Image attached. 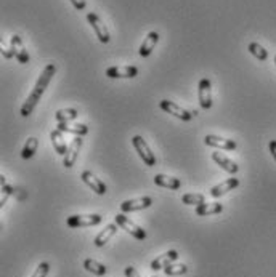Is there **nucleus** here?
Here are the masks:
<instances>
[{
  "label": "nucleus",
  "instance_id": "f257e3e1",
  "mask_svg": "<svg viewBox=\"0 0 276 277\" xmlns=\"http://www.w3.org/2000/svg\"><path fill=\"white\" fill-rule=\"evenodd\" d=\"M55 72H56V66H55L53 63L45 66V69L42 71L40 77L37 79V83H35L34 90H32L31 95L28 96V100L25 101V104L21 106V116H23V117H28V116L32 114V111L35 109V106H37V103L40 101L45 88L49 87V83L52 82Z\"/></svg>",
  "mask_w": 276,
  "mask_h": 277
},
{
  "label": "nucleus",
  "instance_id": "f03ea898",
  "mask_svg": "<svg viewBox=\"0 0 276 277\" xmlns=\"http://www.w3.org/2000/svg\"><path fill=\"white\" fill-rule=\"evenodd\" d=\"M103 221V216L98 213L93 215H73L68 218V226L73 229H79V227H89V226H97Z\"/></svg>",
  "mask_w": 276,
  "mask_h": 277
},
{
  "label": "nucleus",
  "instance_id": "7ed1b4c3",
  "mask_svg": "<svg viewBox=\"0 0 276 277\" xmlns=\"http://www.w3.org/2000/svg\"><path fill=\"white\" fill-rule=\"evenodd\" d=\"M132 144H134V148H135V151L138 152V155H140V159L143 160V164L148 165V167L156 165V155H154L153 151L150 149L148 143L143 140L140 135L132 138Z\"/></svg>",
  "mask_w": 276,
  "mask_h": 277
},
{
  "label": "nucleus",
  "instance_id": "20e7f679",
  "mask_svg": "<svg viewBox=\"0 0 276 277\" xmlns=\"http://www.w3.org/2000/svg\"><path fill=\"white\" fill-rule=\"evenodd\" d=\"M159 106H161L162 111H165L167 114L175 116L177 119L183 120V122H189V120L198 114L196 111H195V112L186 111V109H183L182 106H178V104H175L174 101H169V100H162V101L159 103Z\"/></svg>",
  "mask_w": 276,
  "mask_h": 277
},
{
  "label": "nucleus",
  "instance_id": "39448f33",
  "mask_svg": "<svg viewBox=\"0 0 276 277\" xmlns=\"http://www.w3.org/2000/svg\"><path fill=\"white\" fill-rule=\"evenodd\" d=\"M116 224L117 226H121L122 229H125L130 236H134L135 239L138 240H143V239H146V231L145 229H141V227L132 221L129 216H125L124 213L121 215H116Z\"/></svg>",
  "mask_w": 276,
  "mask_h": 277
},
{
  "label": "nucleus",
  "instance_id": "423d86ee",
  "mask_svg": "<svg viewBox=\"0 0 276 277\" xmlns=\"http://www.w3.org/2000/svg\"><path fill=\"white\" fill-rule=\"evenodd\" d=\"M87 21L89 24L92 26V29L95 31V34H97V37L101 43H108L111 40V35H110V31H108V28L104 26V22L101 21V18L97 15V13H87Z\"/></svg>",
  "mask_w": 276,
  "mask_h": 277
},
{
  "label": "nucleus",
  "instance_id": "0eeeda50",
  "mask_svg": "<svg viewBox=\"0 0 276 277\" xmlns=\"http://www.w3.org/2000/svg\"><path fill=\"white\" fill-rule=\"evenodd\" d=\"M198 96H199V104L202 109H210L212 107V88H210V80L207 77H202L199 80Z\"/></svg>",
  "mask_w": 276,
  "mask_h": 277
},
{
  "label": "nucleus",
  "instance_id": "6e6552de",
  "mask_svg": "<svg viewBox=\"0 0 276 277\" xmlns=\"http://www.w3.org/2000/svg\"><path fill=\"white\" fill-rule=\"evenodd\" d=\"M104 74L110 79H134L138 76V67H135V66H111L106 69Z\"/></svg>",
  "mask_w": 276,
  "mask_h": 277
},
{
  "label": "nucleus",
  "instance_id": "1a4fd4ad",
  "mask_svg": "<svg viewBox=\"0 0 276 277\" xmlns=\"http://www.w3.org/2000/svg\"><path fill=\"white\" fill-rule=\"evenodd\" d=\"M153 205V199L145 196V197H138V199H130V200H124L121 203V210L122 213H132V212H138L143 209H148Z\"/></svg>",
  "mask_w": 276,
  "mask_h": 277
},
{
  "label": "nucleus",
  "instance_id": "9d476101",
  "mask_svg": "<svg viewBox=\"0 0 276 277\" xmlns=\"http://www.w3.org/2000/svg\"><path fill=\"white\" fill-rule=\"evenodd\" d=\"M10 47H11V50H13L15 58L18 59V63H21V64H28L29 63V59H31L29 53H28L26 47H25V43H23V40H21V37H19L18 34L11 35Z\"/></svg>",
  "mask_w": 276,
  "mask_h": 277
},
{
  "label": "nucleus",
  "instance_id": "9b49d317",
  "mask_svg": "<svg viewBox=\"0 0 276 277\" xmlns=\"http://www.w3.org/2000/svg\"><path fill=\"white\" fill-rule=\"evenodd\" d=\"M80 178H82V181L86 183L89 188H92V191H95V192H97L98 196H104V194H106V191H108L106 184L101 181L100 178H97V176H95L92 172H89V170L82 172Z\"/></svg>",
  "mask_w": 276,
  "mask_h": 277
},
{
  "label": "nucleus",
  "instance_id": "f8f14e48",
  "mask_svg": "<svg viewBox=\"0 0 276 277\" xmlns=\"http://www.w3.org/2000/svg\"><path fill=\"white\" fill-rule=\"evenodd\" d=\"M204 143H206L207 146L217 148V149H225V151H235L236 149V141L226 140V138H222L217 135H206Z\"/></svg>",
  "mask_w": 276,
  "mask_h": 277
},
{
  "label": "nucleus",
  "instance_id": "ddd939ff",
  "mask_svg": "<svg viewBox=\"0 0 276 277\" xmlns=\"http://www.w3.org/2000/svg\"><path fill=\"white\" fill-rule=\"evenodd\" d=\"M80 148H82V138H80V136H77V138H74L73 141H71L69 148H68V152H66V155H65V160H63V165H65L66 168H71V167L76 164Z\"/></svg>",
  "mask_w": 276,
  "mask_h": 277
},
{
  "label": "nucleus",
  "instance_id": "4468645a",
  "mask_svg": "<svg viewBox=\"0 0 276 277\" xmlns=\"http://www.w3.org/2000/svg\"><path fill=\"white\" fill-rule=\"evenodd\" d=\"M212 159H214L215 164L220 165V168H223V170H225L226 173L235 175V173H238V170H239V167H238L231 159H228L225 154H222L220 151L212 152Z\"/></svg>",
  "mask_w": 276,
  "mask_h": 277
},
{
  "label": "nucleus",
  "instance_id": "2eb2a0df",
  "mask_svg": "<svg viewBox=\"0 0 276 277\" xmlns=\"http://www.w3.org/2000/svg\"><path fill=\"white\" fill-rule=\"evenodd\" d=\"M238 186H239V179H238V178H228V179H225V181L219 183L217 186H214V188L210 189V196H212V197L225 196L226 192L233 191V189L238 188Z\"/></svg>",
  "mask_w": 276,
  "mask_h": 277
},
{
  "label": "nucleus",
  "instance_id": "dca6fc26",
  "mask_svg": "<svg viewBox=\"0 0 276 277\" xmlns=\"http://www.w3.org/2000/svg\"><path fill=\"white\" fill-rule=\"evenodd\" d=\"M158 42H159V34L156 32V31L150 32V34L146 35V39L143 40V43L140 45V50H138L140 56H141V58L150 56V55L153 53V50L156 48V45H158Z\"/></svg>",
  "mask_w": 276,
  "mask_h": 277
},
{
  "label": "nucleus",
  "instance_id": "f3484780",
  "mask_svg": "<svg viewBox=\"0 0 276 277\" xmlns=\"http://www.w3.org/2000/svg\"><path fill=\"white\" fill-rule=\"evenodd\" d=\"M177 258H178L177 250H169V251H165L164 255H161L159 258H156V260L151 263V269H153V271L164 269L165 266H169L171 263H175Z\"/></svg>",
  "mask_w": 276,
  "mask_h": 277
},
{
  "label": "nucleus",
  "instance_id": "a211bd4d",
  "mask_svg": "<svg viewBox=\"0 0 276 277\" xmlns=\"http://www.w3.org/2000/svg\"><path fill=\"white\" fill-rule=\"evenodd\" d=\"M59 131H63V133H73V135H77V136H83L89 133V127L83 125V124H69V122H61L58 124L56 127Z\"/></svg>",
  "mask_w": 276,
  "mask_h": 277
},
{
  "label": "nucleus",
  "instance_id": "6ab92c4d",
  "mask_svg": "<svg viewBox=\"0 0 276 277\" xmlns=\"http://www.w3.org/2000/svg\"><path fill=\"white\" fill-rule=\"evenodd\" d=\"M196 215H199V216H210V215H217V213H222L223 212V205L220 202H204V203H201V205H198L196 207Z\"/></svg>",
  "mask_w": 276,
  "mask_h": 277
},
{
  "label": "nucleus",
  "instance_id": "aec40b11",
  "mask_svg": "<svg viewBox=\"0 0 276 277\" xmlns=\"http://www.w3.org/2000/svg\"><path fill=\"white\" fill-rule=\"evenodd\" d=\"M116 233H117V224L116 223L114 224H108L104 229L97 237H95V240H93L95 245H97V247H104L108 242H110V239L114 237Z\"/></svg>",
  "mask_w": 276,
  "mask_h": 277
},
{
  "label": "nucleus",
  "instance_id": "412c9836",
  "mask_svg": "<svg viewBox=\"0 0 276 277\" xmlns=\"http://www.w3.org/2000/svg\"><path fill=\"white\" fill-rule=\"evenodd\" d=\"M50 140H52V143H53L55 151H56L59 155H63V157H65L69 146H66V140L63 138V131H59L58 128L53 130L52 133H50Z\"/></svg>",
  "mask_w": 276,
  "mask_h": 277
},
{
  "label": "nucleus",
  "instance_id": "4be33fe9",
  "mask_svg": "<svg viewBox=\"0 0 276 277\" xmlns=\"http://www.w3.org/2000/svg\"><path fill=\"white\" fill-rule=\"evenodd\" d=\"M154 184L161 186V188H167V189H180L182 188V181H180L178 178H172V176H167V175H156Z\"/></svg>",
  "mask_w": 276,
  "mask_h": 277
},
{
  "label": "nucleus",
  "instance_id": "5701e85b",
  "mask_svg": "<svg viewBox=\"0 0 276 277\" xmlns=\"http://www.w3.org/2000/svg\"><path fill=\"white\" fill-rule=\"evenodd\" d=\"M83 268H86L89 272L95 274V275H104L108 272V268L104 266V264L95 261L92 258H87L86 261H83Z\"/></svg>",
  "mask_w": 276,
  "mask_h": 277
},
{
  "label": "nucleus",
  "instance_id": "b1692460",
  "mask_svg": "<svg viewBox=\"0 0 276 277\" xmlns=\"http://www.w3.org/2000/svg\"><path fill=\"white\" fill-rule=\"evenodd\" d=\"M37 148H39V140L34 138V136L28 138V141L25 143V148H23V151H21V157L23 159H31L32 155L35 154V151H37Z\"/></svg>",
  "mask_w": 276,
  "mask_h": 277
},
{
  "label": "nucleus",
  "instance_id": "393cba45",
  "mask_svg": "<svg viewBox=\"0 0 276 277\" xmlns=\"http://www.w3.org/2000/svg\"><path fill=\"white\" fill-rule=\"evenodd\" d=\"M79 117V111L77 109H73V107H69V109H59L56 111L55 114V119H56V122L58 124H61V122H71V120H74Z\"/></svg>",
  "mask_w": 276,
  "mask_h": 277
},
{
  "label": "nucleus",
  "instance_id": "a878e982",
  "mask_svg": "<svg viewBox=\"0 0 276 277\" xmlns=\"http://www.w3.org/2000/svg\"><path fill=\"white\" fill-rule=\"evenodd\" d=\"M247 50L250 52V55H254L259 61H267V58H268V52L263 48L260 43L257 42H250L249 47H247Z\"/></svg>",
  "mask_w": 276,
  "mask_h": 277
},
{
  "label": "nucleus",
  "instance_id": "bb28decb",
  "mask_svg": "<svg viewBox=\"0 0 276 277\" xmlns=\"http://www.w3.org/2000/svg\"><path fill=\"white\" fill-rule=\"evenodd\" d=\"M186 271H188V268L183 263H171L169 266L164 268L165 275H183V274H186Z\"/></svg>",
  "mask_w": 276,
  "mask_h": 277
},
{
  "label": "nucleus",
  "instance_id": "cd10ccee",
  "mask_svg": "<svg viewBox=\"0 0 276 277\" xmlns=\"http://www.w3.org/2000/svg\"><path fill=\"white\" fill-rule=\"evenodd\" d=\"M182 202L185 203V205H201V203L206 202V197H204L202 194H185L182 197Z\"/></svg>",
  "mask_w": 276,
  "mask_h": 277
},
{
  "label": "nucleus",
  "instance_id": "c85d7f7f",
  "mask_svg": "<svg viewBox=\"0 0 276 277\" xmlns=\"http://www.w3.org/2000/svg\"><path fill=\"white\" fill-rule=\"evenodd\" d=\"M13 196V186H10V184H5L2 186V196H0V207H4L7 200Z\"/></svg>",
  "mask_w": 276,
  "mask_h": 277
},
{
  "label": "nucleus",
  "instance_id": "c756f323",
  "mask_svg": "<svg viewBox=\"0 0 276 277\" xmlns=\"http://www.w3.org/2000/svg\"><path fill=\"white\" fill-rule=\"evenodd\" d=\"M49 271H50V264L49 263H40L39 266H37V269L34 271L32 277H47Z\"/></svg>",
  "mask_w": 276,
  "mask_h": 277
},
{
  "label": "nucleus",
  "instance_id": "7c9ffc66",
  "mask_svg": "<svg viewBox=\"0 0 276 277\" xmlns=\"http://www.w3.org/2000/svg\"><path fill=\"white\" fill-rule=\"evenodd\" d=\"M0 48H2V55H4L7 59H10V58H13V56H15L13 50H11V47L8 48V47L5 45V42H2V43H0Z\"/></svg>",
  "mask_w": 276,
  "mask_h": 277
},
{
  "label": "nucleus",
  "instance_id": "2f4dec72",
  "mask_svg": "<svg viewBox=\"0 0 276 277\" xmlns=\"http://www.w3.org/2000/svg\"><path fill=\"white\" fill-rule=\"evenodd\" d=\"M71 4H73V7L76 10H86V7H87L86 0H71Z\"/></svg>",
  "mask_w": 276,
  "mask_h": 277
},
{
  "label": "nucleus",
  "instance_id": "473e14b6",
  "mask_svg": "<svg viewBox=\"0 0 276 277\" xmlns=\"http://www.w3.org/2000/svg\"><path fill=\"white\" fill-rule=\"evenodd\" d=\"M125 277H141V275L138 274V271L135 268L129 266V268H125Z\"/></svg>",
  "mask_w": 276,
  "mask_h": 277
},
{
  "label": "nucleus",
  "instance_id": "72a5a7b5",
  "mask_svg": "<svg viewBox=\"0 0 276 277\" xmlns=\"http://www.w3.org/2000/svg\"><path fill=\"white\" fill-rule=\"evenodd\" d=\"M268 148H270V152H271L273 159H274V162H276V140H271V141H270Z\"/></svg>",
  "mask_w": 276,
  "mask_h": 277
},
{
  "label": "nucleus",
  "instance_id": "f704fd0d",
  "mask_svg": "<svg viewBox=\"0 0 276 277\" xmlns=\"http://www.w3.org/2000/svg\"><path fill=\"white\" fill-rule=\"evenodd\" d=\"M274 64H276V56H274Z\"/></svg>",
  "mask_w": 276,
  "mask_h": 277
},
{
  "label": "nucleus",
  "instance_id": "c9c22d12",
  "mask_svg": "<svg viewBox=\"0 0 276 277\" xmlns=\"http://www.w3.org/2000/svg\"><path fill=\"white\" fill-rule=\"evenodd\" d=\"M153 277H158V275H153Z\"/></svg>",
  "mask_w": 276,
  "mask_h": 277
}]
</instances>
